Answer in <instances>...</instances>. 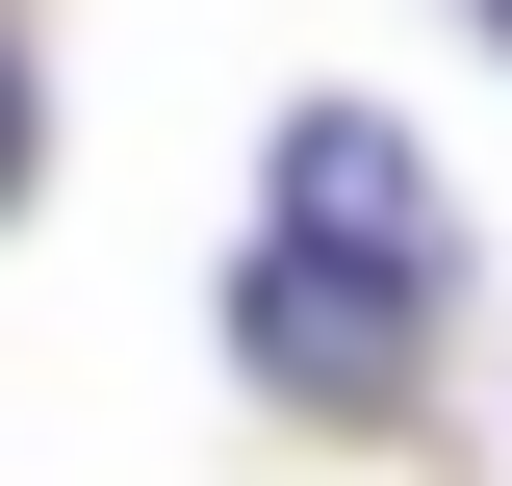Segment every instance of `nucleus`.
I'll use <instances>...</instances> for the list:
<instances>
[{"label":"nucleus","instance_id":"1","mask_svg":"<svg viewBox=\"0 0 512 486\" xmlns=\"http://www.w3.org/2000/svg\"><path fill=\"white\" fill-rule=\"evenodd\" d=\"M410 307H436V256H359V231H282L231 282L256 384H308V410H359V384H410Z\"/></svg>","mask_w":512,"mask_h":486},{"label":"nucleus","instance_id":"2","mask_svg":"<svg viewBox=\"0 0 512 486\" xmlns=\"http://www.w3.org/2000/svg\"><path fill=\"white\" fill-rule=\"evenodd\" d=\"M282 231H359V256H436V154H410V128H359V103H308V128H282Z\"/></svg>","mask_w":512,"mask_h":486},{"label":"nucleus","instance_id":"3","mask_svg":"<svg viewBox=\"0 0 512 486\" xmlns=\"http://www.w3.org/2000/svg\"><path fill=\"white\" fill-rule=\"evenodd\" d=\"M0 205H26V77H0Z\"/></svg>","mask_w":512,"mask_h":486},{"label":"nucleus","instance_id":"4","mask_svg":"<svg viewBox=\"0 0 512 486\" xmlns=\"http://www.w3.org/2000/svg\"><path fill=\"white\" fill-rule=\"evenodd\" d=\"M487 26H512V0H487Z\"/></svg>","mask_w":512,"mask_h":486}]
</instances>
